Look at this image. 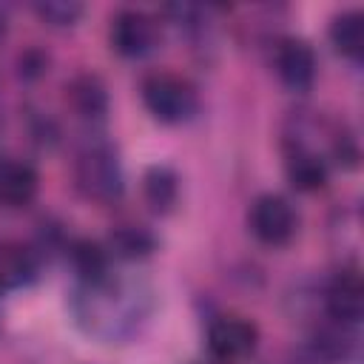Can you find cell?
Wrapping results in <instances>:
<instances>
[{
    "label": "cell",
    "instance_id": "1",
    "mask_svg": "<svg viewBox=\"0 0 364 364\" xmlns=\"http://www.w3.org/2000/svg\"><path fill=\"white\" fill-rule=\"evenodd\" d=\"M142 100H145V108L159 122H168V125L191 119L199 108L196 85L188 77L173 74V71H156V74L145 77Z\"/></svg>",
    "mask_w": 364,
    "mask_h": 364
},
{
    "label": "cell",
    "instance_id": "2",
    "mask_svg": "<svg viewBox=\"0 0 364 364\" xmlns=\"http://www.w3.org/2000/svg\"><path fill=\"white\" fill-rule=\"evenodd\" d=\"M77 188L97 202H114L122 193L119 159L108 145H94L77 156Z\"/></svg>",
    "mask_w": 364,
    "mask_h": 364
},
{
    "label": "cell",
    "instance_id": "3",
    "mask_svg": "<svg viewBox=\"0 0 364 364\" xmlns=\"http://www.w3.org/2000/svg\"><path fill=\"white\" fill-rule=\"evenodd\" d=\"M247 225L253 230V236L264 245H287L296 233V210L293 205L279 196V193H264L259 196L253 205H250V213H247Z\"/></svg>",
    "mask_w": 364,
    "mask_h": 364
},
{
    "label": "cell",
    "instance_id": "4",
    "mask_svg": "<svg viewBox=\"0 0 364 364\" xmlns=\"http://www.w3.org/2000/svg\"><path fill=\"white\" fill-rule=\"evenodd\" d=\"M156 20L136 9H122L111 20V46L122 57H142L156 46Z\"/></svg>",
    "mask_w": 364,
    "mask_h": 364
},
{
    "label": "cell",
    "instance_id": "5",
    "mask_svg": "<svg viewBox=\"0 0 364 364\" xmlns=\"http://www.w3.org/2000/svg\"><path fill=\"white\" fill-rule=\"evenodd\" d=\"M259 344V330L253 321L242 316H222L208 330V347L219 361L247 358Z\"/></svg>",
    "mask_w": 364,
    "mask_h": 364
},
{
    "label": "cell",
    "instance_id": "6",
    "mask_svg": "<svg viewBox=\"0 0 364 364\" xmlns=\"http://www.w3.org/2000/svg\"><path fill=\"white\" fill-rule=\"evenodd\" d=\"M276 71L282 82L293 91H304L316 80V54L304 40L287 37L276 48Z\"/></svg>",
    "mask_w": 364,
    "mask_h": 364
},
{
    "label": "cell",
    "instance_id": "7",
    "mask_svg": "<svg viewBox=\"0 0 364 364\" xmlns=\"http://www.w3.org/2000/svg\"><path fill=\"white\" fill-rule=\"evenodd\" d=\"M327 313L338 324H355L364 313V284L355 270H344L327 290Z\"/></svg>",
    "mask_w": 364,
    "mask_h": 364
},
{
    "label": "cell",
    "instance_id": "8",
    "mask_svg": "<svg viewBox=\"0 0 364 364\" xmlns=\"http://www.w3.org/2000/svg\"><path fill=\"white\" fill-rule=\"evenodd\" d=\"M37 171L23 159H9L0 165V205L26 208L37 196Z\"/></svg>",
    "mask_w": 364,
    "mask_h": 364
},
{
    "label": "cell",
    "instance_id": "9",
    "mask_svg": "<svg viewBox=\"0 0 364 364\" xmlns=\"http://www.w3.org/2000/svg\"><path fill=\"white\" fill-rule=\"evenodd\" d=\"M65 100L85 119H97L108 111V91L97 74H77L65 88Z\"/></svg>",
    "mask_w": 364,
    "mask_h": 364
},
{
    "label": "cell",
    "instance_id": "10",
    "mask_svg": "<svg viewBox=\"0 0 364 364\" xmlns=\"http://www.w3.org/2000/svg\"><path fill=\"white\" fill-rule=\"evenodd\" d=\"M142 193L154 213H168L179 199V179L168 165H151L142 176Z\"/></svg>",
    "mask_w": 364,
    "mask_h": 364
},
{
    "label": "cell",
    "instance_id": "11",
    "mask_svg": "<svg viewBox=\"0 0 364 364\" xmlns=\"http://www.w3.org/2000/svg\"><path fill=\"white\" fill-rule=\"evenodd\" d=\"M287 179L296 191H304V193L321 191L327 185V162L313 151L296 148L287 156Z\"/></svg>",
    "mask_w": 364,
    "mask_h": 364
},
{
    "label": "cell",
    "instance_id": "12",
    "mask_svg": "<svg viewBox=\"0 0 364 364\" xmlns=\"http://www.w3.org/2000/svg\"><path fill=\"white\" fill-rule=\"evenodd\" d=\"M330 40H333L338 54L353 57V60L361 57V51H364V14L355 9L336 14L330 23Z\"/></svg>",
    "mask_w": 364,
    "mask_h": 364
},
{
    "label": "cell",
    "instance_id": "13",
    "mask_svg": "<svg viewBox=\"0 0 364 364\" xmlns=\"http://www.w3.org/2000/svg\"><path fill=\"white\" fill-rule=\"evenodd\" d=\"M71 264L88 284H97V282L108 279V250L100 242L77 239L71 245Z\"/></svg>",
    "mask_w": 364,
    "mask_h": 364
},
{
    "label": "cell",
    "instance_id": "14",
    "mask_svg": "<svg viewBox=\"0 0 364 364\" xmlns=\"http://www.w3.org/2000/svg\"><path fill=\"white\" fill-rule=\"evenodd\" d=\"M108 242H111V250L122 259H145L156 247L154 233L142 225H117Z\"/></svg>",
    "mask_w": 364,
    "mask_h": 364
},
{
    "label": "cell",
    "instance_id": "15",
    "mask_svg": "<svg viewBox=\"0 0 364 364\" xmlns=\"http://www.w3.org/2000/svg\"><path fill=\"white\" fill-rule=\"evenodd\" d=\"M34 270V262L20 245H0V287L23 284Z\"/></svg>",
    "mask_w": 364,
    "mask_h": 364
},
{
    "label": "cell",
    "instance_id": "16",
    "mask_svg": "<svg viewBox=\"0 0 364 364\" xmlns=\"http://www.w3.org/2000/svg\"><path fill=\"white\" fill-rule=\"evenodd\" d=\"M37 17L46 20L48 26H57V28H65V26H74L80 17H82V3L77 0H46V3H37L34 6Z\"/></svg>",
    "mask_w": 364,
    "mask_h": 364
},
{
    "label": "cell",
    "instance_id": "17",
    "mask_svg": "<svg viewBox=\"0 0 364 364\" xmlns=\"http://www.w3.org/2000/svg\"><path fill=\"white\" fill-rule=\"evenodd\" d=\"M43 68H46V57L40 51H26L20 57V74L23 77H40Z\"/></svg>",
    "mask_w": 364,
    "mask_h": 364
},
{
    "label": "cell",
    "instance_id": "18",
    "mask_svg": "<svg viewBox=\"0 0 364 364\" xmlns=\"http://www.w3.org/2000/svg\"><path fill=\"white\" fill-rule=\"evenodd\" d=\"M6 31H9V20H6V14L0 11V40L6 37Z\"/></svg>",
    "mask_w": 364,
    "mask_h": 364
}]
</instances>
